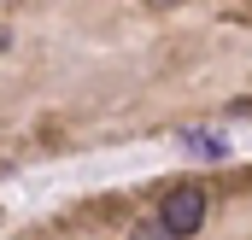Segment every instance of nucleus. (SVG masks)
<instances>
[{
	"instance_id": "obj_1",
	"label": "nucleus",
	"mask_w": 252,
	"mask_h": 240,
	"mask_svg": "<svg viewBox=\"0 0 252 240\" xmlns=\"http://www.w3.org/2000/svg\"><path fill=\"white\" fill-rule=\"evenodd\" d=\"M158 223H164L176 240L199 235V229H205V187H193V181L170 187V193H164V205H158Z\"/></svg>"
},
{
	"instance_id": "obj_2",
	"label": "nucleus",
	"mask_w": 252,
	"mask_h": 240,
	"mask_svg": "<svg viewBox=\"0 0 252 240\" xmlns=\"http://www.w3.org/2000/svg\"><path fill=\"white\" fill-rule=\"evenodd\" d=\"M176 147L193 152V158H205V164H223V158H229V141H223V135H205V129H182Z\"/></svg>"
},
{
	"instance_id": "obj_3",
	"label": "nucleus",
	"mask_w": 252,
	"mask_h": 240,
	"mask_svg": "<svg viewBox=\"0 0 252 240\" xmlns=\"http://www.w3.org/2000/svg\"><path fill=\"white\" fill-rule=\"evenodd\" d=\"M129 240H176V235H170V229L153 217V223H135V229H129Z\"/></svg>"
},
{
	"instance_id": "obj_4",
	"label": "nucleus",
	"mask_w": 252,
	"mask_h": 240,
	"mask_svg": "<svg viewBox=\"0 0 252 240\" xmlns=\"http://www.w3.org/2000/svg\"><path fill=\"white\" fill-rule=\"evenodd\" d=\"M141 6H176V0H141Z\"/></svg>"
}]
</instances>
